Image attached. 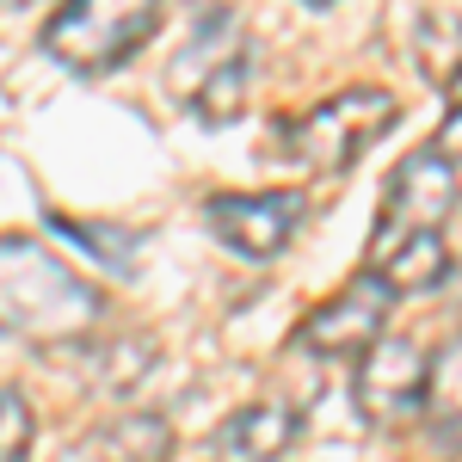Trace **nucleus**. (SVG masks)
<instances>
[{
    "label": "nucleus",
    "mask_w": 462,
    "mask_h": 462,
    "mask_svg": "<svg viewBox=\"0 0 462 462\" xmlns=\"http://www.w3.org/2000/svg\"><path fill=\"white\" fill-rule=\"evenodd\" d=\"M106 296L74 272L62 253L32 235H0V333L25 346H80L99 333Z\"/></svg>",
    "instance_id": "obj_1"
},
{
    "label": "nucleus",
    "mask_w": 462,
    "mask_h": 462,
    "mask_svg": "<svg viewBox=\"0 0 462 462\" xmlns=\"http://www.w3.org/2000/svg\"><path fill=\"white\" fill-rule=\"evenodd\" d=\"M154 32H161V6H148V0H124V6L74 0L43 25V50L74 74H106L124 69Z\"/></svg>",
    "instance_id": "obj_2"
},
{
    "label": "nucleus",
    "mask_w": 462,
    "mask_h": 462,
    "mask_svg": "<svg viewBox=\"0 0 462 462\" xmlns=\"http://www.w3.org/2000/svg\"><path fill=\"white\" fill-rule=\"evenodd\" d=\"M389 124H394V93H383V87H346V93L320 99L315 111L290 117L284 124V154L296 167L339 173V167H352L376 136H389Z\"/></svg>",
    "instance_id": "obj_3"
},
{
    "label": "nucleus",
    "mask_w": 462,
    "mask_h": 462,
    "mask_svg": "<svg viewBox=\"0 0 462 462\" xmlns=\"http://www.w3.org/2000/svg\"><path fill=\"white\" fill-rule=\"evenodd\" d=\"M204 222L235 259L265 265L309 222V198L302 191H216V198H204Z\"/></svg>",
    "instance_id": "obj_4"
},
{
    "label": "nucleus",
    "mask_w": 462,
    "mask_h": 462,
    "mask_svg": "<svg viewBox=\"0 0 462 462\" xmlns=\"http://www.w3.org/2000/svg\"><path fill=\"white\" fill-rule=\"evenodd\" d=\"M389 309H394V284L383 272H357L346 290H333L315 315L296 327V346L315 357H364L376 339H389Z\"/></svg>",
    "instance_id": "obj_5"
},
{
    "label": "nucleus",
    "mask_w": 462,
    "mask_h": 462,
    "mask_svg": "<svg viewBox=\"0 0 462 462\" xmlns=\"http://www.w3.org/2000/svg\"><path fill=\"white\" fill-rule=\"evenodd\" d=\"M462 204L457 167L444 154H407L401 167L389 173V191H383V222H376V247H389L401 235H426V228H444L450 210Z\"/></svg>",
    "instance_id": "obj_6"
},
{
    "label": "nucleus",
    "mask_w": 462,
    "mask_h": 462,
    "mask_svg": "<svg viewBox=\"0 0 462 462\" xmlns=\"http://www.w3.org/2000/svg\"><path fill=\"white\" fill-rule=\"evenodd\" d=\"M426 370H431V357L413 339H376L357 357V376H352L364 420H376V426L420 420L426 413Z\"/></svg>",
    "instance_id": "obj_7"
},
{
    "label": "nucleus",
    "mask_w": 462,
    "mask_h": 462,
    "mask_svg": "<svg viewBox=\"0 0 462 462\" xmlns=\"http://www.w3.org/2000/svg\"><path fill=\"white\" fill-rule=\"evenodd\" d=\"M296 438H302V407H290V401H253V407L222 420L216 450L228 462H284V450Z\"/></svg>",
    "instance_id": "obj_8"
},
{
    "label": "nucleus",
    "mask_w": 462,
    "mask_h": 462,
    "mask_svg": "<svg viewBox=\"0 0 462 462\" xmlns=\"http://www.w3.org/2000/svg\"><path fill=\"white\" fill-rule=\"evenodd\" d=\"M167 450H173V426L161 413H124L106 431L80 438L62 462H167Z\"/></svg>",
    "instance_id": "obj_9"
},
{
    "label": "nucleus",
    "mask_w": 462,
    "mask_h": 462,
    "mask_svg": "<svg viewBox=\"0 0 462 462\" xmlns=\"http://www.w3.org/2000/svg\"><path fill=\"white\" fill-rule=\"evenodd\" d=\"M376 272L394 284V296L444 284V272H450V241H444V228L401 235V241H389V247H376Z\"/></svg>",
    "instance_id": "obj_10"
},
{
    "label": "nucleus",
    "mask_w": 462,
    "mask_h": 462,
    "mask_svg": "<svg viewBox=\"0 0 462 462\" xmlns=\"http://www.w3.org/2000/svg\"><path fill=\"white\" fill-rule=\"evenodd\" d=\"M431 426V438L444 444V450H457L462 444V333H450L438 352H431V370H426V413H420Z\"/></svg>",
    "instance_id": "obj_11"
},
{
    "label": "nucleus",
    "mask_w": 462,
    "mask_h": 462,
    "mask_svg": "<svg viewBox=\"0 0 462 462\" xmlns=\"http://www.w3.org/2000/svg\"><path fill=\"white\" fill-rule=\"evenodd\" d=\"M247 74H253V56L247 50H235V56H222L210 74H204V87L191 93V111L204 117V124H228V117H241V93H247Z\"/></svg>",
    "instance_id": "obj_12"
},
{
    "label": "nucleus",
    "mask_w": 462,
    "mask_h": 462,
    "mask_svg": "<svg viewBox=\"0 0 462 462\" xmlns=\"http://www.w3.org/2000/svg\"><path fill=\"white\" fill-rule=\"evenodd\" d=\"M93 383L111 394L136 389L148 370H154V339H143V333H130V339H111V346H93Z\"/></svg>",
    "instance_id": "obj_13"
},
{
    "label": "nucleus",
    "mask_w": 462,
    "mask_h": 462,
    "mask_svg": "<svg viewBox=\"0 0 462 462\" xmlns=\"http://www.w3.org/2000/svg\"><path fill=\"white\" fill-rule=\"evenodd\" d=\"M32 457V407L19 389H0V462Z\"/></svg>",
    "instance_id": "obj_14"
},
{
    "label": "nucleus",
    "mask_w": 462,
    "mask_h": 462,
    "mask_svg": "<svg viewBox=\"0 0 462 462\" xmlns=\"http://www.w3.org/2000/svg\"><path fill=\"white\" fill-rule=\"evenodd\" d=\"M69 241H87V247H99V259H111L117 272H130V259L124 253H106V247H136V235H117V228H87V222H56Z\"/></svg>",
    "instance_id": "obj_15"
},
{
    "label": "nucleus",
    "mask_w": 462,
    "mask_h": 462,
    "mask_svg": "<svg viewBox=\"0 0 462 462\" xmlns=\"http://www.w3.org/2000/svg\"><path fill=\"white\" fill-rule=\"evenodd\" d=\"M431 154H444L450 167L462 161V106H450V117L438 124V136H431Z\"/></svg>",
    "instance_id": "obj_16"
},
{
    "label": "nucleus",
    "mask_w": 462,
    "mask_h": 462,
    "mask_svg": "<svg viewBox=\"0 0 462 462\" xmlns=\"http://www.w3.org/2000/svg\"><path fill=\"white\" fill-rule=\"evenodd\" d=\"M444 87H450V99L462 106V69H450V74H444Z\"/></svg>",
    "instance_id": "obj_17"
}]
</instances>
